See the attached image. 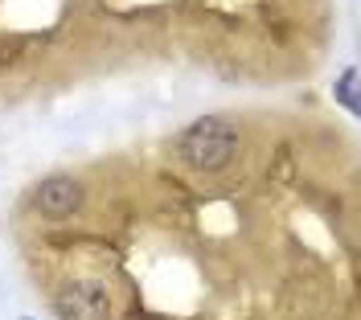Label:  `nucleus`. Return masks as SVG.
I'll use <instances>...</instances> for the list:
<instances>
[{
    "mask_svg": "<svg viewBox=\"0 0 361 320\" xmlns=\"http://www.w3.org/2000/svg\"><path fill=\"white\" fill-rule=\"evenodd\" d=\"M21 320H33V316H21Z\"/></svg>",
    "mask_w": 361,
    "mask_h": 320,
    "instance_id": "obj_5",
    "label": "nucleus"
},
{
    "mask_svg": "<svg viewBox=\"0 0 361 320\" xmlns=\"http://www.w3.org/2000/svg\"><path fill=\"white\" fill-rule=\"evenodd\" d=\"M337 103L345 107L349 115H357L361 111V99H357V70L349 66L345 74L337 78Z\"/></svg>",
    "mask_w": 361,
    "mask_h": 320,
    "instance_id": "obj_4",
    "label": "nucleus"
},
{
    "mask_svg": "<svg viewBox=\"0 0 361 320\" xmlns=\"http://www.w3.org/2000/svg\"><path fill=\"white\" fill-rule=\"evenodd\" d=\"M177 152L189 168L197 173H222L238 152V128L222 115H202L197 123H189L177 140Z\"/></svg>",
    "mask_w": 361,
    "mask_h": 320,
    "instance_id": "obj_1",
    "label": "nucleus"
},
{
    "mask_svg": "<svg viewBox=\"0 0 361 320\" xmlns=\"http://www.w3.org/2000/svg\"><path fill=\"white\" fill-rule=\"evenodd\" d=\"M82 202H87L82 181H74V177H66V173H54V177L37 181V189H33V209H37L42 218H49V222H66V218H74V214L82 209Z\"/></svg>",
    "mask_w": 361,
    "mask_h": 320,
    "instance_id": "obj_2",
    "label": "nucleus"
},
{
    "mask_svg": "<svg viewBox=\"0 0 361 320\" xmlns=\"http://www.w3.org/2000/svg\"><path fill=\"white\" fill-rule=\"evenodd\" d=\"M62 320H111V292L99 279H70L58 296Z\"/></svg>",
    "mask_w": 361,
    "mask_h": 320,
    "instance_id": "obj_3",
    "label": "nucleus"
}]
</instances>
